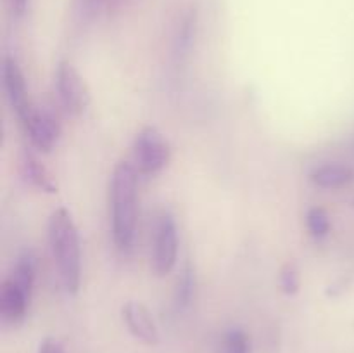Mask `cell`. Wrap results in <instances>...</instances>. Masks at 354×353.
<instances>
[{"instance_id":"cell-21","label":"cell","mask_w":354,"mask_h":353,"mask_svg":"<svg viewBox=\"0 0 354 353\" xmlns=\"http://www.w3.org/2000/svg\"><path fill=\"white\" fill-rule=\"evenodd\" d=\"M124 0H109V6L107 7H118V6H121Z\"/></svg>"},{"instance_id":"cell-6","label":"cell","mask_w":354,"mask_h":353,"mask_svg":"<svg viewBox=\"0 0 354 353\" xmlns=\"http://www.w3.org/2000/svg\"><path fill=\"white\" fill-rule=\"evenodd\" d=\"M24 132L30 138L31 145L41 152H50L55 147L62 134V127L54 111L44 106H35L21 118Z\"/></svg>"},{"instance_id":"cell-19","label":"cell","mask_w":354,"mask_h":353,"mask_svg":"<svg viewBox=\"0 0 354 353\" xmlns=\"http://www.w3.org/2000/svg\"><path fill=\"white\" fill-rule=\"evenodd\" d=\"M38 353H66L64 346L59 339L55 338H45L44 341L40 343V348H38Z\"/></svg>"},{"instance_id":"cell-4","label":"cell","mask_w":354,"mask_h":353,"mask_svg":"<svg viewBox=\"0 0 354 353\" xmlns=\"http://www.w3.org/2000/svg\"><path fill=\"white\" fill-rule=\"evenodd\" d=\"M55 92L66 113L80 116L92 102L90 89L75 64L61 61L55 69Z\"/></svg>"},{"instance_id":"cell-14","label":"cell","mask_w":354,"mask_h":353,"mask_svg":"<svg viewBox=\"0 0 354 353\" xmlns=\"http://www.w3.org/2000/svg\"><path fill=\"white\" fill-rule=\"evenodd\" d=\"M10 277H12L28 294L33 296L35 279H37V263H35V256L31 255L30 251H24L23 255L17 258V263L16 266H14Z\"/></svg>"},{"instance_id":"cell-15","label":"cell","mask_w":354,"mask_h":353,"mask_svg":"<svg viewBox=\"0 0 354 353\" xmlns=\"http://www.w3.org/2000/svg\"><path fill=\"white\" fill-rule=\"evenodd\" d=\"M221 353H251V339L241 327L228 329L221 339Z\"/></svg>"},{"instance_id":"cell-10","label":"cell","mask_w":354,"mask_h":353,"mask_svg":"<svg viewBox=\"0 0 354 353\" xmlns=\"http://www.w3.org/2000/svg\"><path fill=\"white\" fill-rule=\"evenodd\" d=\"M19 166L23 179L26 180L30 185H33L35 189L47 194H55L59 190V183L57 180H55V176L52 175L50 170H48L31 151H26V149H24V151L21 152Z\"/></svg>"},{"instance_id":"cell-11","label":"cell","mask_w":354,"mask_h":353,"mask_svg":"<svg viewBox=\"0 0 354 353\" xmlns=\"http://www.w3.org/2000/svg\"><path fill=\"white\" fill-rule=\"evenodd\" d=\"M310 180L320 189H341L354 180V170L344 163H325L310 173Z\"/></svg>"},{"instance_id":"cell-9","label":"cell","mask_w":354,"mask_h":353,"mask_svg":"<svg viewBox=\"0 0 354 353\" xmlns=\"http://www.w3.org/2000/svg\"><path fill=\"white\" fill-rule=\"evenodd\" d=\"M31 294H28L12 277H7L0 284V317L7 324H19L28 314L31 303Z\"/></svg>"},{"instance_id":"cell-5","label":"cell","mask_w":354,"mask_h":353,"mask_svg":"<svg viewBox=\"0 0 354 353\" xmlns=\"http://www.w3.org/2000/svg\"><path fill=\"white\" fill-rule=\"evenodd\" d=\"M178 260V228L175 217L162 211L158 217L152 242V266L159 277H165L175 269Z\"/></svg>"},{"instance_id":"cell-7","label":"cell","mask_w":354,"mask_h":353,"mask_svg":"<svg viewBox=\"0 0 354 353\" xmlns=\"http://www.w3.org/2000/svg\"><path fill=\"white\" fill-rule=\"evenodd\" d=\"M2 85L6 90L7 100H9L14 113L17 114V118L21 120V118L26 116L33 104L28 96L26 78H24L23 69H21L19 62L10 55L3 57L2 61Z\"/></svg>"},{"instance_id":"cell-17","label":"cell","mask_w":354,"mask_h":353,"mask_svg":"<svg viewBox=\"0 0 354 353\" xmlns=\"http://www.w3.org/2000/svg\"><path fill=\"white\" fill-rule=\"evenodd\" d=\"M279 286L280 291L287 296H296L301 291V273L299 269L294 262L283 263L279 273Z\"/></svg>"},{"instance_id":"cell-1","label":"cell","mask_w":354,"mask_h":353,"mask_svg":"<svg viewBox=\"0 0 354 353\" xmlns=\"http://www.w3.org/2000/svg\"><path fill=\"white\" fill-rule=\"evenodd\" d=\"M111 227L116 248L130 253L137 239L138 217V172L133 163L120 161L109 182Z\"/></svg>"},{"instance_id":"cell-8","label":"cell","mask_w":354,"mask_h":353,"mask_svg":"<svg viewBox=\"0 0 354 353\" xmlns=\"http://www.w3.org/2000/svg\"><path fill=\"white\" fill-rule=\"evenodd\" d=\"M121 317H123L128 331L138 341L145 343V345H158L159 339H161L158 324H156L154 317L145 305L138 303V301H128L121 307Z\"/></svg>"},{"instance_id":"cell-18","label":"cell","mask_w":354,"mask_h":353,"mask_svg":"<svg viewBox=\"0 0 354 353\" xmlns=\"http://www.w3.org/2000/svg\"><path fill=\"white\" fill-rule=\"evenodd\" d=\"M75 14L80 23H90L99 16L104 6H109V0H73Z\"/></svg>"},{"instance_id":"cell-12","label":"cell","mask_w":354,"mask_h":353,"mask_svg":"<svg viewBox=\"0 0 354 353\" xmlns=\"http://www.w3.org/2000/svg\"><path fill=\"white\" fill-rule=\"evenodd\" d=\"M197 23H199L197 7L190 6L180 17L178 26H176L175 31V40H173V55L178 61L185 59L189 55L190 48H192L197 33Z\"/></svg>"},{"instance_id":"cell-20","label":"cell","mask_w":354,"mask_h":353,"mask_svg":"<svg viewBox=\"0 0 354 353\" xmlns=\"http://www.w3.org/2000/svg\"><path fill=\"white\" fill-rule=\"evenodd\" d=\"M28 6H30V0H9V7L16 16H23L26 12Z\"/></svg>"},{"instance_id":"cell-3","label":"cell","mask_w":354,"mask_h":353,"mask_svg":"<svg viewBox=\"0 0 354 353\" xmlns=\"http://www.w3.org/2000/svg\"><path fill=\"white\" fill-rule=\"evenodd\" d=\"M171 161V145L156 127H144L133 141V166L138 175H158Z\"/></svg>"},{"instance_id":"cell-2","label":"cell","mask_w":354,"mask_h":353,"mask_svg":"<svg viewBox=\"0 0 354 353\" xmlns=\"http://www.w3.org/2000/svg\"><path fill=\"white\" fill-rule=\"evenodd\" d=\"M47 232L62 287L66 293L75 296L82 286V248L78 227L71 211L68 208H57L52 211Z\"/></svg>"},{"instance_id":"cell-13","label":"cell","mask_w":354,"mask_h":353,"mask_svg":"<svg viewBox=\"0 0 354 353\" xmlns=\"http://www.w3.org/2000/svg\"><path fill=\"white\" fill-rule=\"evenodd\" d=\"M196 294V272L190 263H185V266L180 272L178 280L175 287V310L183 311L190 307Z\"/></svg>"},{"instance_id":"cell-16","label":"cell","mask_w":354,"mask_h":353,"mask_svg":"<svg viewBox=\"0 0 354 353\" xmlns=\"http://www.w3.org/2000/svg\"><path fill=\"white\" fill-rule=\"evenodd\" d=\"M306 227L308 232H310L315 239L327 237L328 232H330V217H328V213L325 211V208L313 206L308 210Z\"/></svg>"},{"instance_id":"cell-22","label":"cell","mask_w":354,"mask_h":353,"mask_svg":"<svg viewBox=\"0 0 354 353\" xmlns=\"http://www.w3.org/2000/svg\"><path fill=\"white\" fill-rule=\"evenodd\" d=\"M351 204H353V206H354V199H353V201H351Z\"/></svg>"}]
</instances>
